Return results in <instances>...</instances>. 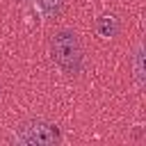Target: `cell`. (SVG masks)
Segmentation results:
<instances>
[{
  "label": "cell",
  "instance_id": "obj_1",
  "mask_svg": "<svg viewBox=\"0 0 146 146\" xmlns=\"http://www.w3.org/2000/svg\"><path fill=\"white\" fill-rule=\"evenodd\" d=\"M48 50L52 64L68 78H75L84 68V46L75 30L57 27L48 36Z\"/></svg>",
  "mask_w": 146,
  "mask_h": 146
},
{
  "label": "cell",
  "instance_id": "obj_2",
  "mask_svg": "<svg viewBox=\"0 0 146 146\" xmlns=\"http://www.w3.org/2000/svg\"><path fill=\"white\" fill-rule=\"evenodd\" d=\"M14 141L21 146H57L62 144V130L43 116H32L14 128Z\"/></svg>",
  "mask_w": 146,
  "mask_h": 146
},
{
  "label": "cell",
  "instance_id": "obj_3",
  "mask_svg": "<svg viewBox=\"0 0 146 146\" xmlns=\"http://www.w3.org/2000/svg\"><path fill=\"white\" fill-rule=\"evenodd\" d=\"M130 75H132V82L137 84V89H144L146 87V66H144V43L139 41L132 52H130Z\"/></svg>",
  "mask_w": 146,
  "mask_h": 146
},
{
  "label": "cell",
  "instance_id": "obj_4",
  "mask_svg": "<svg viewBox=\"0 0 146 146\" xmlns=\"http://www.w3.org/2000/svg\"><path fill=\"white\" fill-rule=\"evenodd\" d=\"M94 30L103 39H114L121 32V21H119L116 14H100L96 18V23H94Z\"/></svg>",
  "mask_w": 146,
  "mask_h": 146
},
{
  "label": "cell",
  "instance_id": "obj_5",
  "mask_svg": "<svg viewBox=\"0 0 146 146\" xmlns=\"http://www.w3.org/2000/svg\"><path fill=\"white\" fill-rule=\"evenodd\" d=\"M34 2H36L39 14H41L46 21L57 18V16L64 11V7H66V0H34Z\"/></svg>",
  "mask_w": 146,
  "mask_h": 146
},
{
  "label": "cell",
  "instance_id": "obj_6",
  "mask_svg": "<svg viewBox=\"0 0 146 146\" xmlns=\"http://www.w3.org/2000/svg\"><path fill=\"white\" fill-rule=\"evenodd\" d=\"M18 2H21V0H18Z\"/></svg>",
  "mask_w": 146,
  "mask_h": 146
}]
</instances>
